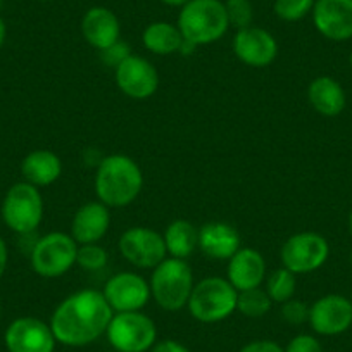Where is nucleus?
I'll list each match as a JSON object with an SVG mask.
<instances>
[{"label": "nucleus", "instance_id": "f257e3e1", "mask_svg": "<svg viewBox=\"0 0 352 352\" xmlns=\"http://www.w3.org/2000/svg\"><path fill=\"white\" fill-rule=\"evenodd\" d=\"M114 311L102 290L85 289L63 300L50 318V328L59 344L83 347L106 335Z\"/></svg>", "mask_w": 352, "mask_h": 352}, {"label": "nucleus", "instance_id": "f03ea898", "mask_svg": "<svg viewBox=\"0 0 352 352\" xmlns=\"http://www.w3.org/2000/svg\"><path fill=\"white\" fill-rule=\"evenodd\" d=\"M144 175L137 162L123 154L100 159L96 173L97 197L107 208H126L140 195Z\"/></svg>", "mask_w": 352, "mask_h": 352}, {"label": "nucleus", "instance_id": "7ed1b4c3", "mask_svg": "<svg viewBox=\"0 0 352 352\" xmlns=\"http://www.w3.org/2000/svg\"><path fill=\"white\" fill-rule=\"evenodd\" d=\"M178 28L185 42L195 47L218 42L228 32L230 23L221 0H190L182 8Z\"/></svg>", "mask_w": 352, "mask_h": 352}, {"label": "nucleus", "instance_id": "20e7f679", "mask_svg": "<svg viewBox=\"0 0 352 352\" xmlns=\"http://www.w3.org/2000/svg\"><path fill=\"white\" fill-rule=\"evenodd\" d=\"M148 285H151V297L161 309H184L195 285L190 264L185 259L166 257L154 268Z\"/></svg>", "mask_w": 352, "mask_h": 352}, {"label": "nucleus", "instance_id": "39448f33", "mask_svg": "<svg viewBox=\"0 0 352 352\" xmlns=\"http://www.w3.org/2000/svg\"><path fill=\"white\" fill-rule=\"evenodd\" d=\"M235 287L226 278L209 276L195 283L188 299V311L201 323H219L236 311Z\"/></svg>", "mask_w": 352, "mask_h": 352}, {"label": "nucleus", "instance_id": "423d86ee", "mask_svg": "<svg viewBox=\"0 0 352 352\" xmlns=\"http://www.w3.org/2000/svg\"><path fill=\"white\" fill-rule=\"evenodd\" d=\"M78 243L71 235L50 232L38 239L30 254L33 272L42 278H59L76 264Z\"/></svg>", "mask_w": 352, "mask_h": 352}, {"label": "nucleus", "instance_id": "0eeeda50", "mask_svg": "<svg viewBox=\"0 0 352 352\" xmlns=\"http://www.w3.org/2000/svg\"><path fill=\"white\" fill-rule=\"evenodd\" d=\"M43 218V199L38 187L19 182L6 194L2 202V219L6 226L19 235L35 232Z\"/></svg>", "mask_w": 352, "mask_h": 352}, {"label": "nucleus", "instance_id": "6e6552de", "mask_svg": "<svg viewBox=\"0 0 352 352\" xmlns=\"http://www.w3.org/2000/svg\"><path fill=\"white\" fill-rule=\"evenodd\" d=\"M107 340L118 352H147L157 338L155 323L142 311L114 313L107 327Z\"/></svg>", "mask_w": 352, "mask_h": 352}, {"label": "nucleus", "instance_id": "1a4fd4ad", "mask_svg": "<svg viewBox=\"0 0 352 352\" xmlns=\"http://www.w3.org/2000/svg\"><path fill=\"white\" fill-rule=\"evenodd\" d=\"M330 256V245L316 232H299L287 239L280 250L283 268L296 275H306L320 270Z\"/></svg>", "mask_w": 352, "mask_h": 352}, {"label": "nucleus", "instance_id": "9d476101", "mask_svg": "<svg viewBox=\"0 0 352 352\" xmlns=\"http://www.w3.org/2000/svg\"><path fill=\"white\" fill-rule=\"evenodd\" d=\"M120 252L130 264L140 270H154L166 259L164 239L155 230L147 226H133L121 235Z\"/></svg>", "mask_w": 352, "mask_h": 352}, {"label": "nucleus", "instance_id": "9b49d317", "mask_svg": "<svg viewBox=\"0 0 352 352\" xmlns=\"http://www.w3.org/2000/svg\"><path fill=\"white\" fill-rule=\"evenodd\" d=\"M8 352H54L56 337L50 324L33 316H23L12 321L4 333Z\"/></svg>", "mask_w": 352, "mask_h": 352}, {"label": "nucleus", "instance_id": "f8f14e48", "mask_svg": "<svg viewBox=\"0 0 352 352\" xmlns=\"http://www.w3.org/2000/svg\"><path fill=\"white\" fill-rule=\"evenodd\" d=\"M114 80L121 92L135 100L148 99L159 88V73L154 64L135 54L114 69Z\"/></svg>", "mask_w": 352, "mask_h": 352}, {"label": "nucleus", "instance_id": "ddd939ff", "mask_svg": "<svg viewBox=\"0 0 352 352\" xmlns=\"http://www.w3.org/2000/svg\"><path fill=\"white\" fill-rule=\"evenodd\" d=\"M102 294L114 313L142 311L151 299V285L144 276L123 272L107 280Z\"/></svg>", "mask_w": 352, "mask_h": 352}, {"label": "nucleus", "instance_id": "4468645a", "mask_svg": "<svg viewBox=\"0 0 352 352\" xmlns=\"http://www.w3.org/2000/svg\"><path fill=\"white\" fill-rule=\"evenodd\" d=\"M307 323L318 335H324V337L344 333L352 327L351 299L338 294L320 297L313 306H309Z\"/></svg>", "mask_w": 352, "mask_h": 352}, {"label": "nucleus", "instance_id": "2eb2a0df", "mask_svg": "<svg viewBox=\"0 0 352 352\" xmlns=\"http://www.w3.org/2000/svg\"><path fill=\"white\" fill-rule=\"evenodd\" d=\"M233 52L245 66L266 67L278 56V43L268 30L249 26V28L236 30L233 38Z\"/></svg>", "mask_w": 352, "mask_h": 352}, {"label": "nucleus", "instance_id": "dca6fc26", "mask_svg": "<svg viewBox=\"0 0 352 352\" xmlns=\"http://www.w3.org/2000/svg\"><path fill=\"white\" fill-rule=\"evenodd\" d=\"M314 28L331 42L352 38V0H314Z\"/></svg>", "mask_w": 352, "mask_h": 352}, {"label": "nucleus", "instance_id": "f3484780", "mask_svg": "<svg viewBox=\"0 0 352 352\" xmlns=\"http://www.w3.org/2000/svg\"><path fill=\"white\" fill-rule=\"evenodd\" d=\"M264 276H266V261L263 254L252 247H240L228 259L226 280L235 287L236 292L256 289L263 283Z\"/></svg>", "mask_w": 352, "mask_h": 352}, {"label": "nucleus", "instance_id": "a211bd4d", "mask_svg": "<svg viewBox=\"0 0 352 352\" xmlns=\"http://www.w3.org/2000/svg\"><path fill=\"white\" fill-rule=\"evenodd\" d=\"M81 35L88 45L100 50L107 49L121 40V23L111 9L96 6L90 8L81 18Z\"/></svg>", "mask_w": 352, "mask_h": 352}, {"label": "nucleus", "instance_id": "6ab92c4d", "mask_svg": "<svg viewBox=\"0 0 352 352\" xmlns=\"http://www.w3.org/2000/svg\"><path fill=\"white\" fill-rule=\"evenodd\" d=\"M109 226V208L100 201L87 202L74 212L73 221H71V236L76 240L78 245L97 243L106 236Z\"/></svg>", "mask_w": 352, "mask_h": 352}, {"label": "nucleus", "instance_id": "aec40b11", "mask_svg": "<svg viewBox=\"0 0 352 352\" xmlns=\"http://www.w3.org/2000/svg\"><path fill=\"white\" fill-rule=\"evenodd\" d=\"M240 247L239 230L228 223L211 221L199 228V249L211 259H230Z\"/></svg>", "mask_w": 352, "mask_h": 352}, {"label": "nucleus", "instance_id": "412c9836", "mask_svg": "<svg viewBox=\"0 0 352 352\" xmlns=\"http://www.w3.org/2000/svg\"><path fill=\"white\" fill-rule=\"evenodd\" d=\"M307 100L321 116L335 118L345 109L347 97L344 88L331 76H318L307 87Z\"/></svg>", "mask_w": 352, "mask_h": 352}, {"label": "nucleus", "instance_id": "4be33fe9", "mask_svg": "<svg viewBox=\"0 0 352 352\" xmlns=\"http://www.w3.org/2000/svg\"><path fill=\"white\" fill-rule=\"evenodd\" d=\"M21 175L25 182L35 187H47L59 180V176L63 175V162L52 151L36 148L23 159Z\"/></svg>", "mask_w": 352, "mask_h": 352}, {"label": "nucleus", "instance_id": "5701e85b", "mask_svg": "<svg viewBox=\"0 0 352 352\" xmlns=\"http://www.w3.org/2000/svg\"><path fill=\"white\" fill-rule=\"evenodd\" d=\"M142 43L148 52L155 56H171L175 52H180L184 45V36L176 25L168 21H155L144 30Z\"/></svg>", "mask_w": 352, "mask_h": 352}, {"label": "nucleus", "instance_id": "b1692460", "mask_svg": "<svg viewBox=\"0 0 352 352\" xmlns=\"http://www.w3.org/2000/svg\"><path fill=\"white\" fill-rule=\"evenodd\" d=\"M162 239L168 254L176 259H187L199 249V228L187 219H175L169 223Z\"/></svg>", "mask_w": 352, "mask_h": 352}, {"label": "nucleus", "instance_id": "393cba45", "mask_svg": "<svg viewBox=\"0 0 352 352\" xmlns=\"http://www.w3.org/2000/svg\"><path fill=\"white\" fill-rule=\"evenodd\" d=\"M272 297L268 292L259 287L249 290H242L236 297V311L247 318H263L272 309Z\"/></svg>", "mask_w": 352, "mask_h": 352}, {"label": "nucleus", "instance_id": "a878e982", "mask_svg": "<svg viewBox=\"0 0 352 352\" xmlns=\"http://www.w3.org/2000/svg\"><path fill=\"white\" fill-rule=\"evenodd\" d=\"M297 280L296 273H292L287 268H278L268 276V282H266V292L272 297L273 302L283 304L287 300H290L296 294Z\"/></svg>", "mask_w": 352, "mask_h": 352}, {"label": "nucleus", "instance_id": "bb28decb", "mask_svg": "<svg viewBox=\"0 0 352 352\" xmlns=\"http://www.w3.org/2000/svg\"><path fill=\"white\" fill-rule=\"evenodd\" d=\"M107 261H109V254L99 243L78 245L76 264H80V268L87 270V272H100L107 266Z\"/></svg>", "mask_w": 352, "mask_h": 352}, {"label": "nucleus", "instance_id": "cd10ccee", "mask_svg": "<svg viewBox=\"0 0 352 352\" xmlns=\"http://www.w3.org/2000/svg\"><path fill=\"white\" fill-rule=\"evenodd\" d=\"M314 0H275L273 11L278 19L287 23H296L313 12Z\"/></svg>", "mask_w": 352, "mask_h": 352}, {"label": "nucleus", "instance_id": "c85d7f7f", "mask_svg": "<svg viewBox=\"0 0 352 352\" xmlns=\"http://www.w3.org/2000/svg\"><path fill=\"white\" fill-rule=\"evenodd\" d=\"M225 11L233 28L243 30L252 26L254 6L250 0H225Z\"/></svg>", "mask_w": 352, "mask_h": 352}, {"label": "nucleus", "instance_id": "c756f323", "mask_svg": "<svg viewBox=\"0 0 352 352\" xmlns=\"http://www.w3.org/2000/svg\"><path fill=\"white\" fill-rule=\"evenodd\" d=\"M282 318L290 324H302L309 321V306L302 300L290 299L282 304Z\"/></svg>", "mask_w": 352, "mask_h": 352}, {"label": "nucleus", "instance_id": "7c9ffc66", "mask_svg": "<svg viewBox=\"0 0 352 352\" xmlns=\"http://www.w3.org/2000/svg\"><path fill=\"white\" fill-rule=\"evenodd\" d=\"M130 56H131L130 45H128L126 42H123V40H118V42L113 43L111 47L100 50V60H102L106 66L114 67V69H116V67Z\"/></svg>", "mask_w": 352, "mask_h": 352}, {"label": "nucleus", "instance_id": "2f4dec72", "mask_svg": "<svg viewBox=\"0 0 352 352\" xmlns=\"http://www.w3.org/2000/svg\"><path fill=\"white\" fill-rule=\"evenodd\" d=\"M285 352H323V347H321L320 340L313 335H297L287 345Z\"/></svg>", "mask_w": 352, "mask_h": 352}, {"label": "nucleus", "instance_id": "473e14b6", "mask_svg": "<svg viewBox=\"0 0 352 352\" xmlns=\"http://www.w3.org/2000/svg\"><path fill=\"white\" fill-rule=\"evenodd\" d=\"M239 352H285V349L273 340H254L243 345Z\"/></svg>", "mask_w": 352, "mask_h": 352}, {"label": "nucleus", "instance_id": "72a5a7b5", "mask_svg": "<svg viewBox=\"0 0 352 352\" xmlns=\"http://www.w3.org/2000/svg\"><path fill=\"white\" fill-rule=\"evenodd\" d=\"M151 352H190V349H188L187 345L182 344V342L166 338V340L155 342V344L152 345Z\"/></svg>", "mask_w": 352, "mask_h": 352}, {"label": "nucleus", "instance_id": "f704fd0d", "mask_svg": "<svg viewBox=\"0 0 352 352\" xmlns=\"http://www.w3.org/2000/svg\"><path fill=\"white\" fill-rule=\"evenodd\" d=\"M8 263H9L8 243H6V240L0 236V278L4 276L6 270H8Z\"/></svg>", "mask_w": 352, "mask_h": 352}, {"label": "nucleus", "instance_id": "c9c22d12", "mask_svg": "<svg viewBox=\"0 0 352 352\" xmlns=\"http://www.w3.org/2000/svg\"><path fill=\"white\" fill-rule=\"evenodd\" d=\"M6 38H8V25H6L4 19L0 18V49L4 47Z\"/></svg>", "mask_w": 352, "mask_h": 352}, {"label": "nucleus", "instance_id": "e433bc0d", "mask_svg": "<svg viewBox=\"0 0 352 352\" xmlns=\"http://www.w3.org/2000/svg\"><path fill=\"white\" fill-rule=\"evenodd\" d=\"M162 4L169 6V8H184L185 4H188L190 0H161Z\"/></svg>", "mask_w": 352, "mask_h": 352}, {"label": "nucleus", "instance_id": "4c0bfd02", "mask_svg": "<svg viewBox=\"0 0 352 352\" xmlns=\"http://www.w3.org/2000/svg\"><path fill=\"white\" fill-rule=\"evenodd\" d=\"M347 226H349V233H351V236H352V211H351V214H349V221H347Z\"/></svg>", "mask_w": 352, "mask_h": 352}, {"label": "nucleus", "instance_id": "58836bf2", "mask_svg": "<svg viewBox=\"0 0 352 352\" xmlns=\"http://www.w3.org/2000/svg\"><path fill=\"white\" fill-rule=\"evenodd\" d=\"M349 64H351V67H352V52H351V56H349Z\"/></svg>", "mask_w": 352, "mask_h": 352}, {"label": "nucleus", "instance_id": "ea45409f", "mask_svg": "<svg viewBox=\"0 0 352 352\" xmlns=\"http://www.w3.org/2000/svg\"><path fill=\"white\" fill-rule=\"evenodd\" d=\"M349 261H351V266H352V252H351V256H349Z\"/></svg>", "mask_w": 352, "mask_h": 352}, {"label": "nucleus", "instance_id": "a19ab883", "mask_svg": "<svg viewBox=\"0 0 352 352\" xmlns=\"http://www.w3.org/2000/svg\"><path fill=\"white\" fill-rule=\"evenodd\" d=\"M40 2H50V0H40Z\"/></svg>", "mask_w": 352, "mask_h": 352}, {"label": "nucleus", "instance_id": "79ce46f5", "mask_svg": "<svg viewBox=\"0 0 352 352\" xmlns=\"http://www.w3.org/2000/svg\"><path fill=\"white\" fill-rule=\"evenodd\" d=\"M2 2H4V0H0V8H2Z\"/></svg>", "mask_w": 352, "mask_h": 352}, {"label": "nucleus", "instance_id": "37998d69", "mask_svg": "<svg viewBox=\"0 0 352 352\" xmlns=\"http://www.w3.org/2000/svg\"><path fill=\"white\" fill-rule=\"evenodd\" d=\"M351 302H352V292H351Z\"/></svg>", "mask_w": 352, "mask_h": 352}, {"label": "nucleus", "instance_id": "c03bdc74", "mask_svg": "<svg viewBox=\"0 0 352 352\" xmlns=\"http://www.w3.org/2000/svg\"><path fill=\"white\" fill-rule=\"evenodd\" d=\"M0 311H2V309H0Z\"/></svg>", "mask_w": 352, "mask_h": 352}]
</instances>
